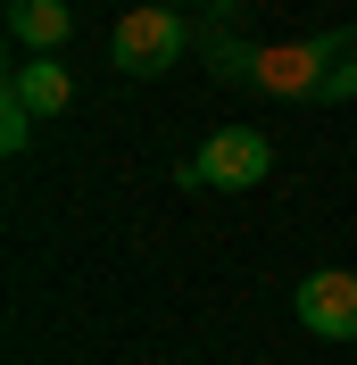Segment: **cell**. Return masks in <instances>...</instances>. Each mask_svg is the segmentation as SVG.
<instances>
[{"mask_svg": "<svg viewBox=\"0 0 357 365\" xmlns=\"http://www.w3.org/2000/svg\"><path fill=\"white\" fill-rule=\"evenodd\" d=\"M274 175V150L258 125H224V133L200 141V158H183L175 182L183 191H258V182Z\"/></svg>", "mask_w": 357, "mask_h": 365, "instance_id": "6da1fadb", "label": "cell"}, {"mask_svg": "<svg viewBox=\"0 0 357 365\" xmlns=\"http://www.w3.org/2000/svg\"><path fill=\"white\" fill-rule=\"evenodd\" d=\"M183 42H191V25H183L175 9H134V17H116V34H109V67L116 75H166L183 58Z\"/></svg>", "mask_w": 357, "mask_h": 365, "instance_id": "7a4b0ae2", "label": "cell"}, {"mask_svg": "<svg viewBox=\"0 0 357 365\" xmlns=\"http://www.w3.org/2000/svg\"><path fill=\"white\" fill-rule=\"evenodd\" d=\"M299 324H308L316 341H357V274H341V266H316L308 282H299Z\"/></svg>", "mask_w": 357, "mask_h": 365, "instance_id": "3957f363", "label": "cell"}, {"mask_svg": "<svg viewBox=\"0 0 357 365\" xmlns=\"http://www.w3.org/2000/svg\"><path fill=\"white\" fill-rule=\"evenodd\" d=\"M249 75L274 91V100H316V34L308 42H274V50H249Z\"/></svg>", "mask_w": 357, "mask_h": 365, "instance_id": "277c9868", "label": "cell"}, {"mask_svg": "<svg viewBox=\"0 0 357 365\" xmlns=\"http://www.w3.org/2000/svg\"><path fill=\"white\" fill-rule=\"evenodd\" d=\"M9 34H17V50H34V58H59L75 34V9L67 0H9Z\"/></svg>", "mask_w": 357, "mask_h": 365, "instance_id": "5b68a950", "label": "cell"}, {"mask_svg": "<svg viewBox=\"0 0 357 365\" xmlns=\"http://www.w3.org/2000/svg\"><path fill=\"white\" fill-rule=\"evenodd\" d=\"M316 100L324 108L357 100V25H324L316 34Z\"/></svg>", "mask_w": 357, "mask_h": 365, "instance_id": "8992f818", "label": "cell"}, {"mask_svg": "<svg viewBox=\"0 0 357 365\" xmlns=\"http://www.w3.org/2000/svg\"><path fill=\"white\" fill-rule=\"evenodd\" d=\"M9 100H25L34 116H59V108L75 100V83H67V67H59V58H34V67L9 75Z\"/></svg>", "mask_w": 357, "mask_h": 365, "instance_id": "52a82bcc", "label": "cell"}, {"mask_svg": "<svg viewBox=\"0 0 357 365\" xmlns=\"http://www.w3.org/2000/svg\"><path fill=\"white\" fill-rule=\"evenodd\" d=\"M25 141H34V108H25V100H9V91H0V150L17 158Z\"/></svg>", "mask_w": 357, "mask_h": 365, "instance_id": "ba28073f", "label": "cell"}]
</instances>
